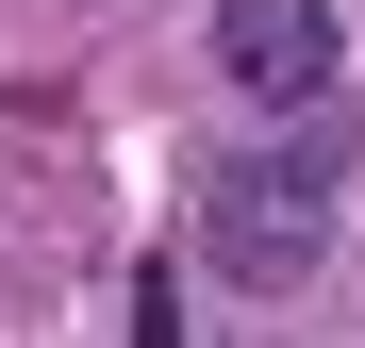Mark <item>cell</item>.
Returning <instances> with one entry per match:
<instances>
[{
    "mask_svg": "<svg viewBox=\"0 0 365 348\" xmlns=\"http://www.w3.org/2000/svg\"><path fill=\"white\" fill-rule=\"evenodd\" d=\"M200 249L250 282V299H282V282H316L332 249V133H282V149H232L200 183Z\"/></svg>",
    "mask_w": 365,
    "mask_h": 348,
    "instance_id": "obj_1",
    "label": "cell"
},
{
    "mask_svg": "<svg viewBox=\"0 0 365 348\" xmlns=\"http://www.w3.org/2000/svg\"><path fill=\"white\" fill-rule=\"evenodd\" d=\"M332 0H216V67H232V100H266V116H316L332 100Z\"/></svg>",
    "mask_w": 365,
    "mask_h": 348,
    "instance_id": "obj_2",
    "label": "cell"
}]
</instances>
